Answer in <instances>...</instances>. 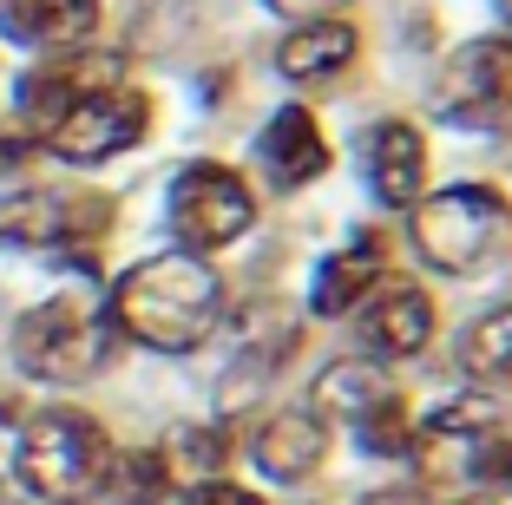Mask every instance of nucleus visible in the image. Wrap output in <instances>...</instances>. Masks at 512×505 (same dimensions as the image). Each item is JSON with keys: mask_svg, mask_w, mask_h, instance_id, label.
Here are the masks:
<instances>
[{"mask_svg": "<svg viewBox=\"0 0 512 505\" xmlns=\"http://www.w3.org/2000/svg\"><path fill=\"white\" fill-rule=\"evenodd\" d=\"M434 112L460 132H506L512 125V46L467 40L434 79Z\"/></svg>", "mask_w": 512, "mask_h": 505, "instance_id": "6e6552de", "label": "nucleus"}, {"mask_svg": "<svg viewBox=\"0 0 512 505\" xmlns=\"http://www.w3.org/2000/svg\"><path fill=\"white\" fill-rule=\"evenodd\" d=\"M112 440L106 427L79 407H40V414L20 427L14 446V473L33 499H53V505H79L92 492H106L112 479Z\"/></svg>", "mask_w": 512, "mask_h": 505, "instance_id": "f03ea898", "label": "nucleus"}, {"mask_svg": "<svg viewBox=\"0 0 512 505\" xmlns=\"http://www.w3.org/2000/svg\"><path fill=\"white\" fill-rule=\"evenodd\" d=\"M355 53H362V33L348 20H296L283 33V46H276V73L302 79V86H322L342 66H355Z\"/></svg>", "mask_w": 512, "mask_h": 505, "instance_id": "dca6fc26", "label": "nucleus"}, {"mask_svg": "<svg viewBox=\"0 0 512 505\" xmlns=\"http://www.w3.org/2000/svg\"><path fill=\"white\" fill-rule=\"evenodd\" d=\"M112 197L106 191H79V184H40V191L0 197V243L20 250H86L92 237H106Z\"/></svg>", "mask_w": 512, "mask_h": 505, "instance_id": "423d86ee", "label": "nucleus"}, {"mask_svg": "<svg viewBox=\"0 0 512 505\" xmlns=\"http://www.w3.org/2000/svg\"><path fill=\"white\" fill-rule=\"evenodd\" d=\"M362 164H368V191L388 210H414L427 191V138L407 119H381L362 138Z\"/></svg>", "mask_w": 512, "mask_h": 505, "instance_id": "f8f14e48", "label": "nucleus"}, {"mask_svg": "<svg viewBox=\"0 0 512 505\" xmlns=\"http://www.w3.org/2000/svg\"><path fill=\"white\" fill-rule=\"evenodd\" d=\"M250 223H256V197L230 164L197 158V164H184L178 178H171V230H178L184 256L224 250V243H237Z\"/></svg>", "mask_w": 512, "mask_h": 505, "instance_id": "0eeeda50", "label": "nucleus"}, {"mask_svg": "<svg viewBox=\"0 0 512 505\" xmlns=\"http://www.w3.org/2000/svg\"><path fill=\"white\" fill-rule=\"evenodd\" d=\"M99 27V0H0V33L33 53H73Z\"/></svg>", "mask_w": 512, "mask_h": 505, "instance_id": "4468645a", "label": "nucleus"}, {"mask_svg": "<svg viewBox=\"0 0 512 505\" xmlns=\"http://www.w3.org/2000/svg\"><path fill=\"white\" fill-rule=\"evenodd\" d=\"M499 14H506V27H512V0H499Z\"/></svg>", "mask_w": 512, "mask_h": 505, "instance_id": "b1692460", "label": "nucleus"}, {"mask_svg": "<svg viewBox=\"0 0 512 505\" xmlns=\"http://www.w3.org/2000/svg\"><path fill=\"white\" fill-rule=\"evenodd\" d=\"M191 505H263V499H256L250 486H230V479H197Z\"/></svg>", "mask_w": 512, "mask_h": 505, "instance_id": "412c9836", "label": "nucleus"}, {"mask_svg": "<svg viewBox=\"0 0 512 505\" xmlns=\"http://www.w3.org/2000/svg\"><path fill=\"white\" fill-rule=\"evenodd\" d=\"M460 368L486 387H512V302L486 309L480 322L460 335Z\"/></svg>", "mask_w": 512, "mask_h": 505, "instance_id": "a211bd4d", "label": "nucleus"}, {"mask_svg": "<svg viewBox=\"0 0 512 505\" xmlns=\"http://www.w3.org/2000/svg\"><path fill=\"white\" fill-rule=\"evenodd\" d=\"M125 79L119 53H92V46H73V53H53L40 60L27 79H20V112H27L33 132H46L53 119H66L73 105H86L92 92H112Z\"/></svg>", "mask_w": 512, "mask_h": 505, "instance_id": "9d476101", "label": "nucleus"}, {"mask_svg": "<svg viewBox=\"0 0 512 505\" xmlns=\"http://www.w3.org/2000/svg\"><path fill=\"white\" fill-rule=\"evenodd\" d=\"M263 7L289 20H335V7H348V0H263Z\"/></svg>", "mask_w": 512, "mask_h": 505, "instance_id": "4be33fe9", "label": "nucleus"}, {"mask_svg": "<svg viewBox=\"0 0 512 505\" xmlns=\"http://www.w3.org/2000/svg\"><path fill=\"white\" fill-rule=\"evenodd\" d=\"M381 269H388V243L375 237V230H362V237L348 243V250H335L329 263L316 269V289H309V309L316 315H355L362 309V296L381 283Z\"/></svg>", "mask_w": 512, "mask_h": 505, "instance_id": "f3484780", "label": "nucleus"}, {"mask_svg": "<svg viewBox=\"0 0 512 505\" xmlns=\"http://www.w3.org/2000/svg\"><path fill=\"white\" fill-rule=\"evenodd\" d=\"M27 158H33V151L20 145V138H0V171H14V164H27Z\"/></svg>", "mask_w": 512, "mask_h": 505, "instance_id": "5701e85b", "label": "nucleus"}, {"mask_svg": "<svg viewBox=\"0 0 512 505\" xmlns=\"http://www.w3.org/2000/svg\"><path fill=\"white\" fill-rule=\"evenodd\" d=\"M467 505H493V499H467Z\"/></svg>", "mask_w": 512, "mask_h": 505, "instance_id": "393cba45", "label": "nucleus"}, {"mask_svg": "<svg viewBox=\"0 0 512 505\" xmlns=\"http://www.w3.org/2000/svg\"><path fill=\"white\" fill-rule=\"evenodd\" d=\"M407 230L440 276H486L512 250V204L493 184H453V191L421 197Z\"/></svg>", "mask_w": 512, "mask_h": 505, "instance_id": "7ed1b4c3", "label": "nucleus"}, {"mask_svg": "<svg viewBox=\"0 0 512 505\" xmlns=\"http://www.w3.org/2000/svg\"><path fill=\"white\" fill-rule=\"evenodd\" d=\"M106 492L119 505H158L171 492V466H165V453L151 446V453H119L112 460V479H106Z\"/></svg>", "mask_w": 512, "mask_h": 505, "instance_id": "6ab92c4d", "label": "nucleus"}, {"mask_svg": "<svg viewBox=\"0 0 512 505\" xmlns=\"http://www.w3.org/2000/svg\"><path fill=\"white\" fill-rule=\"evenodd\" d=\"M309 414H329V420H348L355 440L381 460L407 453L414 440V414H407V394L394 387V374L381 361H329L309 387Z\"/></svg>", "mask_w": 512, "mask_h": 505, "instance_id": "39448f33", "label": "nucleus"}, {"mask_svg": "<svg viewBox=\"0 0 512 505\" xmlns=\"http://www.w3.org/2000/svg\"><path fill=\"white\" fill-rule=\"evenodd\" d=\"M256 164H263L270 184H283V191L316 184L322 171H329V138H322L316 112H309V105H283V112L256 132Z\"/></svg>", "mask_w": 512, "mask_h": 505, "instance_id": "ddd939ff", "label": "nucleus"}, {"mask_svg": "<svg viewBox=\"0 0 512 505\" xmlns=\"http://www.w3.org/2000/svg\"><path fill=\"white\" fill-rule=\"evenodd\" d=\"M112 328L151 355H191L224 322V283L204 256H145L112 289Z\"/></svg>", "mask_w": 512, "mask_h": 505, "instance_id": "f257e3e1", "label": "nucleus"}, {"mask_svg": "<svg viewBox=\"0 0 512 505\" xmlns=\"http://www.w3.org/2000/svg\"><path fill=\"white\" fill-rule=\"evenodd\" d=\"M112 348H119L112 315L92 296H79V289L27 309L20 328H14V361L33 381H53V387H79V381H92V374H106Z\"/></svg>", "mask_w": 512, "mask_h": 505, "instance_id": "20e7f679", "label": "nucleus"}, {"mask_svg": "<svg viewBox=\"0 0 512 505\" xmlns=\"http://www.w3.org/2000/svg\"><path fill=\"white\" fill-rule=\"evenodd\" d=\"M322 453H329V427L309 407H283V414H270L256 427V466L270 479H283V486L309 479L322 466Z\"/></svg>", "mask_w": 512, "mask_h": 505, "instance_id": "2eb2a0df", "label": "nucleus"}, {"mask_svg": "<svg viewBox=\"0 0 512 505\" xmlns=\"http://www.w3.org/2000/svg\"><path fill=\"white\" fill-rule=\"evenodd\" d=\"M158 453H165L171 473H197V479H211L217 466H224V433H217V427H178L165 446H158Z\"/></svg>", "mask_w": 512, "mask_h": 505, "instance_id": "aec40b11", "label": "nucleus"}, {"mask_svg": "<svg viewBox=\"0 0 512 505\" xmlns=\"http://www.w3.org/2000/svg\"><path fill=\"white\" fill-rule=\"evenodd\" d=\"M145 132H151V99L132 86H112V92H92L86 105H73L66 119H53L40 132V145L66 164H106L119 151H132Z\"/></svg>", "mask_w": 512, "mask_h": 505, "instance_id": "1a4fd4ad", "label": "nucleus"}, {"mask_svg": "<svg viewBox=\"0 0 512 505\" xmlns=\"http://www.w3.org/2000/svg\"><path fill=\"white\" fill-rule=\"evenodd\" d=\"M355 328H362L368 355L407 361L434 342V296L421 283H375L355 309Z\"/></svg>", "mask_w": 512, "mask_h": 505, "instance_id": "9b49d317", "label": "nucleus"}]
</instances>
